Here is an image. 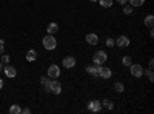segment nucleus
I'll use <instances>...</instances> for the list:
<instances>
[{
    "label": "nucleus",
    "mask_w": 154,
    "mask_h": 114,
    "mask_svg": "<svg viewBox=\"0 0 154 114\" xmlns=\"http://www.w3.org/2000/svg\"><path fill=\"white\" fill-rule=\"evenodd\" d=\"M130 39H128L126 35H120L117 40H116V45H117L119 48H126V46H130Z\"/></svg>",
    "instance_id": "obj_10"
},
{
    "label": "nucleus",
    "mask_w": 154,
    "mask_h": 114,
    "mask_svg": "<svg viewBox=\"0 0 154 114\" xmlns=\"http://www.w3.org/2000/svg\"><path fill=\"white\" fill-rule=\"evenodd\" d=\"M97 2L100 3L102 8H111L112 6V0H97Z\"/></svg>",
    "instance_id": "obj_17"
},
{
    "label": "nucleus",
    "mask_w": 154,
    "mask_h": 114,
    "mask_svg": "<svg viewBox=\"0 0 154 114\" xmlns=\"http://www.w3.org/2000/svg\"><path fill=\"white\" fill-rule=\"evenodd\" d=\"M143 74H146V75H148V80H149V82H152V80H154V74H152V68H148V69H145V71H143Z\"/></svg>",
    "instance_id": "obj_22"
},
{
    "label": "nucleus",
    "mask_w": 154,
    "mask_h": 114,
    "mask_svg": "<svg viewBox=\"0 0 154 114\" xmlns=\"http://www.w3.org/2000/svg\"><path fill=\"white\" fill-rule=\"evenodd\" d=\"M3 71L6 74V77H9V79H12V77H16V75H17V69L14 66H11L9 63H8L6 66H3Z\"/></svg>",
    "instance_id": "obj_9"
},
{
    "label": "nucleus",
    "mask_w": 154,
    "mask_h": 114,
    "mask_svg": "<svg viewBox=\"0 0 154 114\" xmlns=\"http://www.w3.org/2000/svg\"><path fill=\"white\" fill-rule=\"evenodd\" d=\"M106 59H108V54L105 53V51H97V53H94V56H93V62H94V65H97V66H100V65H103V63L106 62Z\"/></svg>",
    "instance_id": "obj_2"
},
{
    "label": "nucleus",
    "mask_w": 154,
    "mask_h": 114,
    "mask_svg": "<svg viewBox=\"0 0 154 114\" xmlns=\"http://www.w3.org/2000/svg\"><path fill=\"white\" fill-rule=\"evenodd\" d=\"M37 59V53H35V49H29V51L26 53V60L28 62H34Z\"/></svg>",
    "instance_id": "obj_14"
},
{
    "label": "nucleus",
    "mask_w": 154,
    "mask_h": 114,
    "mask_svg": "<svg viewBox=\"0 0 154 114\" xmlns=\"http://www.w3.org/2000/svg\"><path fill=\"white\" fill-rule=\"evenodd\" d=\"M130 72H131L133 77L140 79L143 75V68H142V65H139V63H131L130 65Z\"/></svg>",
    "instance_id": "obj_3"
},
{
    "label": "nucleus",
    "mask_w": 154,
    "mask_h": 114,
    "mask_svg": "<svg viewBox=\"0 0 154 114\" xmlns=\"http://www.w3.org/2000/svg\"><path fill=\"white\" fill-rule=\"evenodd\" d=\"M22 112H23V114H29L31 109H29V108H25V109H22Z\"/></svg>",
    "instance_id": "obj_28"
},
{
    "label": "nucleus",
    "mask_w": 154,
    "mask_h": 114,
    "mask_svg": "<svg viewBox=\"0 0 154 114\" xmlns=\"http://www.w3.org/2000/svg\"><path fill=\"white\" fill-rule=\"evenodd\" d=\"M100 109H102V102H100V100H91V102L88 103V111L99 112Z\"/></svg>",
    "instance_id": "obj_7"
},
{
    "label": "nucleus",
    "mask_w": 154,
    "mask_h": 114,
    "mask_svg": "<svg viewBox=\"0 0 154 114\" xmlns=\"http://www.w3.org/2000/svg\"><path fill=\"white\" fill-rule=\"evenodd\" d=\"M117 2H119V3H120V5H125V3H126V2H128V0H117Z\"/></svg>",
    "instance_id": "obj_29"
},
{
    "label": "nucleus",
    "mask_w": 154,
    "mask_h": 114,
    "mask_svg": "<svg viewBox=\"0 0 154 114\" xmlns=\"http://www.w3.org/2000/svg\"><path fill=\"white\" fill-rule=\"evenodd\" d=\"M105 43H106V46H108V48H111V46H114V45H116V40L112 39V37H106V42H105Z\"/></svg>",
    "instance_id": "obj_24"
},
{
    "label": "nucleus",
    "mask_w": 154,
    "mask_h": 114,
    "mask_svg": "<svg viewBox=\"0 0 154 114\" xmlns=\"http://www.w3.org/2000/svg\"><path fill=\"white\" fill-rule=\"evenodd\" d=\"M86 72L91 75V77L96 79V77H99V75H97V74H99V66H97V65H88V66H86Z\"/></svg>",
    "instance_id": "obj_12"
},
{
    "label": "nucleus",
    "mask_w": 154,
    "mask_h": 114,
    "mask_svg": "<svg viewBox=\"0 0 154 114\" xmlns=\"http://www.w3.org/2000/svg\"><path fill=\"white\" fill-rule=\"evenodd\" d=\"M145 3V0H130V5L133 8H137V6H142Z\"/></svg>",
    "instance_id": "obj_20"
},
{
    "label": "nucleus",
    "mask_w": 154,
    "mask_h": 114,
    "mask_svg": "<svg viewBox=\"0 0 154 114\" xmlns=\"http://www.w3.org/2000/svg\"><path fill=\"white\" fill-rule=\"evenodd\" d=\"M86 43L88 45H97L99 43V35L97 34H94V32H89V34H86Z\"/></svg>",
    "instance_id": "obj_11"
},
{
    "label": "nucleus",
    "mask_w": 154,
    "mask_h": 114,
    "mask_svg": "<svg viewBox=\"0 0 154 114\" xmlns=\"http://www.w3.org/2000/svg\"><path fill=\"white\" fill-rule=\"evenodd\" d=\"M46 31H48V34H53V35H54L56 32H59V25H57L56 22L49 23V25H48V29H46Z\"/></svg>",
    "instance_id": "obj_13"
},
{
    "label": "nucleus",
    "mask_w": 154,
    "mask_h": 114,
    "mask_svg": "<svg viewBox=\"0 0 154 114\" xmlns=\"http://www.w3.org/2000/svg\"><path fill=\"white\" fill-rule=\"evenodd\" d=\"M97 75H99L100 79H109L111 75H112V71H111L108 66H102V65H100V66H99V74H97Z\"/></svg>",
    "instance_id": "obj_5"
},
{
    "label": "nucleus",
    "mask_w": 154,
    "mask_h": 114,
    "mask_svg": "<svg viewBox=\"0 0 154 114\" xmlns=\"http://www.w3.org/2000/svg\"><path fill=\"white\" fill-rule=\"evenodd\" d=\"M40 82H42V85H46V83H49V79H46V77H42V79H40Z\"/></svg>",
    "instance_id": "obj_26"
},
{
    "label": "nucleus",
    "mask_w": 154,
    "mask_h": 114,
    "mask_svg": "<svg viewBox=\"0 0 154 114\" xmlns=\"http://www.w3.org/2000/svg\"><path fill=\"white\" fill-rule=\"evenodd\" d=\"M2 88H3V80L0 79V90H2Z\"/></svg>",
    "instance_id": "obj_30"
},
{
    "label": "nucleus",
    "mask_w": 154,
    "mask_h": 114,
    "mask_svg": "<svg viewBox=\"0 0 154 114\" xmlns=\"http://www.w3.org/2000/svg\"><path fill=\"white\" fill-rule=\"evenodd\" d=\"M91 2H97V0H91Z\"/></svg>",
    "instance_id": "obj_32"
},
{
    "label": "nucleus",
    "mask_w": 154,
    "mask_h": 114,
    "mask_svg": "<svg viewBox=\"0 0 154 114\" xmlns=\"http://www.w3.org/2000/svg\"><path fill=\"white\" fill-rule=\"evenodd\" d=\"M3 51H5V45H3V43H0V56L3 54Z\"/></svg>",
    "instance_id": "obj_27"
},
{
    "label": "nucleus",
    "mask_w": 154,
    "mask_h": 114,
    "mask_svg": "<svg viewBox=\"0 0 154 114\" xmlns=\"http://www.w3.org/2000/svg\"><path fill=\"white\" fill-rule=\"evenodd\" d=\"M131 12H133V6L131 5H123V14H131Z\"/></svg>",
    "instance_id": "obj_23"
},
{
    "label": "nucleus",
    "mask_w": 154,
    "mask_h": 114,
    "mask_svg": "<svg viewBox=\"0 0 154 114\" xmlns=\"http://www.w3.org/2000/svg\"><path fill=\"white\" fill-rule=\"evenodd\" d=\"M48 77L49 79H59L60 77V68H59V65H51L49 68H48Z\"/></svg>",
    "instance_id": "obj_4"
},
{
    "label": "nucleus",
    "mask_w": 154,
    "mask_h": 114,
    "mask_svg": "<svg viewBox=\"0 0 154 114\" xmlns=\"http://www.w3.org/2000/svg\"><path fill=\"white\" fill-rule=\"evenodd\" d=\"M42 43H43V48L46 49V51H53V49L57 48V40H56V37L53 34H46L43 37Z\"/></svg>",
    "instance_id": "obj_1"
},
{
    "label": "nucleus",
    "mask_w": 154,
    "mask_h": 114,
    "mask_svg": "<svg viewBox=\"0 0 154 114\" xmlns=\"http://www.w3.org/2000/svg\"><path fill=\"white\" fill-rule=\"evenodd\" d=\"M20 112H22V108H20L19 105L14 103V105L9 106V114H20Z\"/></svg>",
    "instance_id": "obj_16"
},
{
    "label": "nucleus",
    "mask_w": 154,
    "mask_h": 114,
    "mask_svg": "<svg viewBox=\"0 0 154 114\" xmlns=\"http://www.w3.org/2000/svg\"><path fill=\"white\" fill-rule=\"evenodd\" d=\"M114 90L117 91V93H123V91H125V86H123L122 82H116V83H114Z\"/></svg>",
    "instance_id": "obj_18"
},
{
    "label": "nucleus",
    "mask_w": 154,
    "mask_h": 114,
    "mask_svg": "<svg viewBox=\"0 0 154 114\" xmlns=\"http://www.w3.org/2000/svg\"><path fill=\"white\" fill-rule=\"evenodd\" d=\"M49 93L60 94V93H62V85H60L57 80H49Z\"/></svg>",
    "instance_id": "obj_6"
},
{
    "label": "nucleus",
    "mask_w": 154,
    "mask_h": 114,
    "mask_svg": "<svg viewBox=\"0 0 154 114\" xmlns=\"http://www.w3.org/2000/svg\"><path fill=\"white\" fill-rule=\"evenodd\" d=\"M62 65L65 66L66 69L74 68V66H75V57H74V56H68V57H65V59H63V62H62Z\"/></svg>",
    "instance_id": "obj_8"
},
{
    "label": "nucleus",
    "mask_w": 154,
    "mask_h": 114,
    "mask_svg": "<svg viewBox=\"0 0 154 114\" xmlns=\"http://www.w3.org/2000/svg\"><path fill=\"white\" fill-rule=\"evenodd\" d=\"M131 63H133V60H131L130 56H125V57L122 59V65H123V66H128V68H130Z\"/></svg>",
    "instance_id": "obj_19"
},
{
    "label": "nucleus",
    "mask_w": 154,
    "mask_h": 114,
    "mask_svg": "<svg viewBox=\"0 0 154 114\" xmlns=\"http://www.w3.org/2000/svg\"><path fill=\"white\" fill-rule=\"evenodd\" d=\"M152 25H154V16L149 14V16L145 17V26L146 28H152Z\"/></svg>",
    "instance_id": "obj_15"
},
{
    "label": "nucleus",
    "mask_w": 154,
    "mask_h": 114,
    "mask_svg": "<svg viewBox=\"0 0 154 114\" xmlns=\"http://www.w3.org/2000/svg\"><path fill=\"white\" fill-rule=\"evenodd\" d=\"M2 69H3V63H2V62H0V71H2Z\"/></svg>",
    "instance_id": "obj_31"
},
{
    "label": "nucleus",
    "mask_w": 154,
    "mask_h": 114,
    "mask_svg": "<svg viewBox=\"0 0 154 114\" xmlns=\"http://www.w3.org/2000/svg\"><path fill=\"white\" fill-rule=\"evenodd\" d=\"M2 63L3 65H8L9 63V56L8 54H2Z\"/></svg>",
    "instance_id": "obj_25"
},
{
    "label": "nucleus",
    "mask_w": 154,
    "mask_h": 114,
    "mask_svg": "<svg viewBox=\"0 0 154 114\" xmlns=\"http://www.w3.org/2000/svg\"><path fill=\"white\" fill-rule=\"evenodd\" d=\"M102 106H105V108H106V109H109V111H111V109L114 108L112 102H111V100H108V99H105L103 102H102Z\"/></svg>",
    "instance_id": "obj_21"
}]
</instances>
